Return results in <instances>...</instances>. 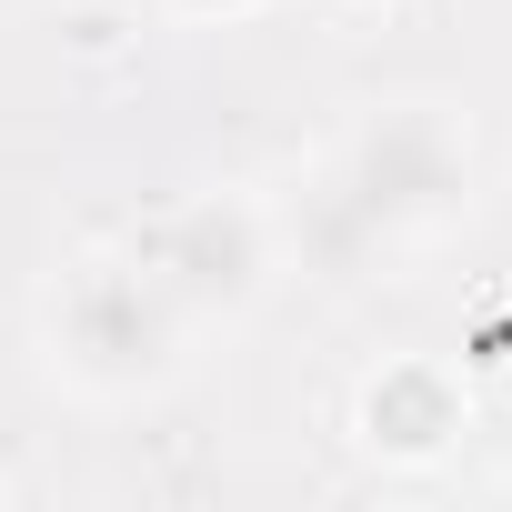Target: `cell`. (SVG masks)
<instances>
[{
    "mask_svg": "<svg viewBox=\"0 0 512 512\" xmlns=\"http://www.w3.org/2000/svg\"><path fill=\"white\" fill-rule=\"evenodd\" d=\"M141 272L191 312V322H231V312H251L272 292V211L251 201V191H191V201H171L141 241Z\"/></svg>",
    "mask_w": 512,
    "mask_h": 512,
    "instance_id": "obj_3",
    "label": "cell"
},
{
    "mask_svg": "<svg viewBox=\"0 0 512 512\" xmlns=\"http://www.w3.org/2000/svg\"><path fill=\"white\" fill-rule=\"evenodd\" d=\"M0 492H11V482H0Z\"/></svg>",
    "mask_w": 512,
    "mask_h": 512,
    "instance_id": "obj_7",
    "label": "cell"
},
{
    "mask_svg": "<svg viewBox=\"0 0 512 512\" xmlns=\"http://www.w3.org/2000/svg\"><path fill=\"white\" fill-rule=\"evenodd\" d=\"M472 211V121L452 101H382L332 161V221L352 251L432 241Z\"/></svg>",
    "mask_w": 512,
    "mask_h": 512,
    "instance_id": "obj_1",
    "label": "cell"
},
{
    "mask_svg": "<svg viewBox=\"0 0 512 512\" xmlns=\"http://www.w3.org/2000/svg\"><path fill=\"white\" fill-rule=\"evenodd\" d=\"M171 11H191V21H221V11H251V0H171Z\"/></svg>",
    "mask_w": 512,
    "mask_h": 512,
    "instance_id": "obj_5",
    "label": "cell"
},
{
    "mask_svg": "<svg viewBox=\"0 0 512 512\" xmlns=\"http://www.w3.org/2000/svg\"><path fill=\"white\" fill-rule=\"evenodd\" d=\"M191 312L141 272V251H81L51 282V372L91 402H141L181 372Z\"/></svg>",
    "mask_w": 512,
    "mask_h": 512,
    "instance_id": "obj_2",
    "label": "cell"
},
{
    "mask_svg": "<svg viewBox=\"0 0 512 512\" xmlns=\"http://www.w3.org/2000/svg\"><path fill=\"white\" fill-rule=\"evenodd\" d=\"M332 11H372V0H332Z\"/></svg>",
    "mask_w": 512,
    "mask_h": 512,
    "instance_id": "obj_6",
    "label": "cell"
},
{
    "mask_svg": "<svg viewBox=\"0 0 512 512\" xmlns=\"http://www.w3.org/2000/svg\"><path fill=\"white\" fill-rule=\"evenodd\" d=\"M452 432H462V392L432 362H392L362 392V442L392 452V462H432V452H452Z\"/></svg>",
    "mask_w": 512,
    "mask_h": 512,
    "instance_id": "obj_4",
    "label": "cell"
}]
</instances>
